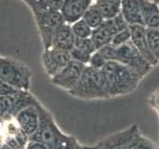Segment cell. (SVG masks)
I'll return each instance as SVG.
<instances>
[{
	"mask_svg": "<svg viewBox=\"0 0 159 149\" xmlns=\"http://www.w3.org/2000/svg\"><path fill=\"white\" fill-rule=\"evenodd\" d=\"M109 98L134 92L143 78L132 69L116 61L107 62L102 68Z\"/></svg>",
	"mask_w": 159,
	"mask_h": 149,
	"instance_id": "1",
	"label": "cell"
},
{
	"mask_svg": "<svg viewBox=\"0 0 159 149\" xmlns=\"http://www.w3.org/2000/svg\"><path fill=\"white\" fill-rule=\"evenodd\" d=\"M68 93L75 97L82 99L109 98L102 70L92 68L89 65L84 67L76 86Z\"/></svg>",
	"mask_w": 159,
	"mask_h": 149,
	"instance_id": "2",
	"label": "cell"
},
{
	"mask_svg": "<svg viewBox=\"0 0 159 149\" xmlns=\"http://www.w3.org/2000/svg\"><path fill=\"white\" fill-rule=\"evenodd\" d=\"M39 126L37 131L29 138V141H37L44 144L48 149H59L69 135L59 128L53 115L42 103L38 104Z\"/></svg>",
	"mask_w": 159,
	"mask_h": 149,
	"instance_id": "3",
	"label": "cell"
},
{
	"mask_svg": "<svg viewBox=\"0 0 159 149\" xmlns=\"http://www.w3.org/2000/svg\"><path fill=\"white\" fill-rule=\"evenodd\" d=\"M0 79L20 91H29L32 71L22 62L0 56Z\"/></svg>",
	"mask_w": 159,
	"mask_h": 149,
	"instance_id": "4",
	"label": "cell"
},
{
	"mask_svg": "<svg viewBox=\"0 0 159 149\" xmlns=\"http://www.w3.org/2000/svg\"><path fill=\"white\" fill-rule=\"evenodd\" d=\"M41 37L44 50L52 48L55 34L66 21L61 11H37L33 12Z\"/></svg>",
	"mask_w": 159,
	"mask_h": 149,
	"instance_id": "5",
	"label": "cell"
},
{
	"mask_svg": "<svg viewBox=\"0 0 159 149\" xmlns=\"http://www.w3.org/2000/svg\"><path fill=\"white\" fill-rule=\"evenodd\" d=\"M39 102L29 91H20L13 96L0 97V124L13 119L22 109L37 106Z\"/></svg>",
	"mask_w": 159,
	"mask_h": 149,
	"instance_id": "6",
	"label": "cell"
},
{
	"mask_svg": "<svg viewBox=\"0 0 159 149\" xmlns=\"http://www.w3.org/2000/svg\"><path fill=\"white\" fill-rule=\"evenodd\" d=\"M116 47V46H114ZM116 62L121 63L132 69L138 74L144 78L151 71L152 66L141 56L131 40L125 44L116 47Z\"/></svg>",
	"mask_w": 159,
	"mask_h": 149,
	"instance_id": "7",
	"label": "cell"
},
{
	"mask_svg": "<svg viewBox=\"0 0 159 149\" xmlns=\"http://www.w3.org/2000/svg\"><path fill=\"white\" fill-rule=\"evenodd\" d=\"M139 132L137 124H132L121 131H118L102 138L92 149H127L134 136Z\"/></svg>",
	"mask_w": 159,
	"mask_h": 149,
	"instance_id": "8",
	"label": "cell"
},
{
	"mask_svg": "<svg viewBox=\"0 0 159 149\" xmlns=\"http://www.w3.org/2000/svg\"><path fill=\"white\" fill-rule=\"evenodd\" d=\"M72 61L69 51H64L56 48L44 50L42 54V64L46 74L50 79L56 76Z\"/></svg>",
	"mask_w": 159,
	"mask_h": 149,
	"instance_id": "9",
	"label": "cell"
},
{
	"mask_svg": "<svg viewBox=\"0 0 159 149\" xmlns=\"http://www.w3.org/2000/svg\"><path fill=\"white\" fill-rule=\"evenodd\" d=\"M84 67H86V65H83L72 60L61 72L51 78V82L55 86L61 88L65 91H71L79 82L84 70Z\"/></svg>",
	"mask_w": 159,
	"mask_h": 149,
	"instance_id": "10",
	"label": "cell"
},
{
	"mask_svg": "<svg viewBox=\"0 0 159 149\" xmlns=\"http://www.w3.org/2000/svg\"><path fill=\"white\" fill-rule=\"evenodd\" d=\"M2 128L5 142L11 149H25L29 142V137L24 133L16 120L5 121L0 124Z\"/></svg>",
	"mask_w": 159,
	"mask_h": 149,
	"instance_id": "11",
	"label": "cell"
},
{
	"mask_svg": "<svg viewBox=\"0 0 159 149\" xmlns=\"http://www.w3.org/2000/svg\"><path fill=\"white\" fill-rule=\"evenodd\" d=\"M131 32V42L137 49L139 54L144 58L146 62H148L152 67L158 65V61L153 56L150 49H149L147 39H146V28L140 24L130 25L129 26Z\"/></svg>",
	"mask_w": 159,
	"mask_h": 149,
	"instance_id": "12",
	"label": "cell"
},
{
	"mask_svg": "<svg viewBox=\"0 0 159 149\" xmlns=\"http://www.w3.org/2000/svg\"><path fill=\"white\" fill-rule=\"evenodd\" d=\"M93 0H64L61 13L66 23L72 25L83 18Z\"/></svg>",
	"mask_w": 159,
	"mask_h": 149,
	"instance_id": "13",
	"label": "cell"
},
{
	"mask_svg": "<svg viewBox=\"0 0 159 149\" xmlns=\"http://www.w3.org/2000/svg\"><path fill=\"white\" fill-rule=\"evenodd\" d=\"M40 103V102H39ZM38 103V104H39ZM37 106H28L19 111L14 119L18 123L20 128L24 131V133L30 138L34 133L37 131L39 126V111Z\"/></svg>",
	"mask_w": 159,
	"mask_h": 149,
	"instance_id": "14",
	"label": "cell"
},
{
	"mask_svg": "<svg viewBox=\"0 0 159 149\" xmlns=\"http://www.w3.org/2000/svg\"><path fill=\"white\" fill-rule=\"evenodd\" d=\"M140 14L145 28H159V6L149 0H139Z\"/></svg>",
	"mask_w": 159,
	"mask_h": 149,
	"instance_id": "15",
	"label": "cell"
},
{
	"mask_svg": "<svg viewBox=\"0 0 159 149\" xmlns=\"http://www.w3.org/2000/svg\"><path fill=\"white\" fill-rule=\"evenodd\" d=\"M75 42H76V37H75V35L72 31V26L70 24L66 23L55 34L52 48H56V49L70 52L75 46Z\"/></svg>",
	"mask_w": 159,
	"mask_h": 149,
	"instance_id": "16",
	"label": "cell"
},
{
	"mask_svg": "<svg viewBox=\"0 0 159 149\" xmlns=\"http://www.w3.org/2000/svg\"><path fill=\"white\" fill-rule=\"evenodd\" d=\"M123 18L125 19L127 24L143 25L140 6H139V0H121V12Z\"/></svg>",
	"mask_w": 159,
	"mask_h": 149,
	"instance_id": "17",
	"label": "cell"
},
{
	"mask_svg": "<svg viewBox=\"0 0 159 149\" xmlns=\"http://www.w3.org/2000/svg\"><path fill=\"white\" fill-rule=\"evenodd\" d=\"M94 5L104 20L112 19L121 12V0H98Z\"/></svg>",
	"mask_w": 159,
	"mask_h": 149,
	"instance_id": "18",
	"label": "cell"
},
{
	"mask_svg": "<svg viewBox=\"0 0 159 149\" xmlns=\"http://www.w3.org/2000/svg\"><path fill=\"white\" fill-rule=\"evenodd\" d=\"M113 36H114V34L112 33L111 30L109 29L107 23L103 21V23L101 26H98L96 29H93L91 39L93 40L94 46H96V49L98 50L102 47L106 46V45L111 44Z\"/></svg>",
	"mask_w": 159,
	"mask_h": 149,
	"instance_id": "19",
	"label": "cell"
},
{
	"mask_svg": "<svg viewBox=\"0 0 159 149\" xmlns=\"http://www.w3.org/2000/svg\"><path fill=\"white\" fill-rule=\"evenodd\" d=\"M64 0H28L26 3L32 12L37 11H60Z\"/></svg>",
	"mask_w": 159,
	"mask_h": 149,
	"instance_id": "20",
	"label": "cell"
},
{
	"mask_svg": "<svg viewBox=\"0 0 159 149\" xmlns=\"http://www.w3.org/2000/svg\"><path fill=\"white\" fill-rule=\"evenodd\" d=\"M92 29H96L103 23L104 19L94 4H92L82 18Z\"/></svg>",
	"mask_w": 159,
	"mask_h": 149,
	"instance_id": "21",
	"label": "cell"
},
{
	"mask_svg": "<svg viewBox=\"0 0 159 149\" xmlns=\"http://www.w3.org/2000/svg\"><path fill=\"white\" fill-rule=\"evenodd\" d=\"M146 39L149 49L159 63V29L146 28Z\"/></svg>",
	"mask_w": 159,
	"mask_h": 149,
	"instance_id": "22",
	"label": "cell"
},
{
	"mask_svg": "<svg viewBox=\"0 0 159 149\" xmlns=\"http://www.w3.org/2000/svg\"><path fill=\"white\" fill-rule=\"evenodd\" d=\"M127 149H159L153 141L147 138L141 134L139 131L135 136H134L133 140L129 144Z\"/></svg>",
	"mask_w": 159,
	"mask_h": 149,
	"instance_id": "23",
	"label": "cell"
},
{
	"mask_svg": "<svg viewBox=\"0 0 159 149\" xmlns=\"http://www.w3.org/2000/svg\"><path fill=\"white\" fill-rule=\"evenodd\" d=\"M71 26H72V31L75 35V37H76V39L91 37L93 29L89 27L83 19L79 20V21H77V22H75L74 24L71 25Z\"/></svg>",
	"mask_w": 159,
	"mask_h": 149,
	"instance_id": "24",
	"label": "cell"
},
{
	"mask_svg": "<svg viewBox=\"0 0 159 149\" xmlns=\"http://www.w3.org/2000/svg\"><path fill=\"white\" fill-rule=\"evenodd\" d=\"M80 50H82V51H84L89 54L93 55L94 52L97 51L96 49V46H94V44L93 42V40L89 38H78L76 39V42H75V46Z\"/></svg>",
	"mask_w": 159,
	"mask_h": 149,
	"instance_id": "25",
	"label": "cell"
},
{
	"mask_svg": "<svg viewBox=\"0 0 159 149\" xmlns=\"http://www.w3.org/2000/svg\"><path fill=\"white\" fill-rule=\"evenodd\" d=\"M70 55H71V58L73 61L79 62L83 65H86V66L89 65V60H91V57H92L91 54L82 51V50H80L76 47H73V49L70 51Z\"/></svg>",
	"mask_w": 159,
	"mask_h": 149,
	"instance_id": "26",
	"label": "cell"
},
{
	"mask_svg": "<svg viewBox=\"0 0 159 149\" xmlns=\"http://www.w3.org/2000/svg\"><path fill=\"white\" fill-rule=\"evenodd\" d=\"M130 39H131V32H130V28L128 27L127 29L122 30V31L114 35L111 44L117 47V46H120V45L125 44L128 41H130Z\"/></svg>",
	"mask_w": 159,
	"mask_h": 149,
	"instance_id": "27",
	"label": "cell"
},
{
	"mask_svg": "<svg viewBox=\"0 0 159 149\" xmlns=\"http://www.w3.org/2000/svg\"><path fill=\"white\" fill-rule=\"evenodd\" d=\"M59 149H92L91 146L82 145L74 136L69 135Z\"/></svg>",
	"mask_w": 159,
	"mask_h": 149,
	"instance_id": "28",
	"label": "cell"
},
{
	"mask_svg": "<svg viewBox=\"0 0 159 149\" xmlns=\"http://www.w3.org/2000/svg\"><path fill=\"white\" fill-rule=\"evenodd\" d=\"M106 63L107 61L102 56V54L97 50V51L92 55L89 66H91L92 68H94V69H98V70H102V68L106 65Z\"/></svg>",
	"mask_w": 159,
	"mask_h": 149,
	"instance_id": "29",
	"label": "cell"
},
{
	"mask_svg": "<svg viewBox=\"0 0 159 149\" xmlns=\"http://www.w3.org/2000/svg\"><path fill=\"white\" fill-rule=\"evenodd\" d=\"M20 92V89L10 86L9 84L5 83L0 79V97H7V96H13Z\"/></svg>",
	"mask_w": 159,
	"mask_h": 149,
	"instance_id": "30",
	"label": "cell"
},
{
	"mask_svg": "<svg viewBox=\"0 0 159 149\" xmlns=\"http://www.w3.org/2000/svg\"><path fill=\"white\" fill-rule=\"evenodd\" d=\"M148 102L150 104V106L159 114V88H156L155 91L151 93V96L149 97Z\"/></svg>",
	"mask_w": 159,
	"mask_h": 149,
	"instance_id": "31",
	"label": "cell"
},
{
	"mask_svg": "<svg viewBox=\"0 0 159 149\" xmlns=\"http://www.w3.org/2000/svg\"><path fill=\"white\" fill-rule=\"evenodd\" d=\"M25 149H48L44 144L37 141H29Z\"/></svg>",
	"mask_w": 159,
	"mask_h": 149,
	"instance_id": "32",
	"label": "cell"
},
{
	"mask_svg": "<svg viewBox=\"0 0 159 149\" xmlns=\"http://www.w3.org/2000/svg\"><path fill=\"white\" fill-rule=\"evenodd\" d=\"M149 1H151V2H153V3H155V4L159 5V0H149Z\"/></svg>",
	"mask_w": 159,
	"mask_h": 149,
	"instance_id": "33",
	"label": "cell"
},
{
	"mask_svg": "<svg viewBox=\"0 0 159 149\" xmlns=\"http://www.w3.org/2000/svg\"><path fill=\"white\" fill-rule=\"evenodd\" d=\"M22 1H24V2H26V1H28V0H22Z\"/></svg>",
	"mask_w": 159,
	"mask_h": 149,
	"instance_id": "34",
	"label": "cell"
},
{
	"mask_svg": "<svg viewBox=\"0 0 159 149\" xmlns=\"http://www.w3.org/2000/svg\"><path fill=\"white\" fill-rule=\"evenodd\" d=\"M158 117H159V114H158ZM158 139H159V138H158Z\"/></svg>",
	"mask_w": 159,
	"mask_h": 149,
	"instance_id": "35",
	"label": "cell"
},
{
	"mask_svg": "<svg viewBox=\"0 0 159 149\" xmlns=\"http://www.w3.org/2000/svg\"><path fill=\"white\" fill-rule=\"evenodd\" d=\"M96 1H98V0H96Z\"/></svg>",
	"mask_w": 159,
	"mask_h": 149,
	"instance_id": "36",
	"label": "cell"
},
{
	"mask_svg": "<svg viewBox=\"0 0 159 149\" xmlns=\"http://www.w3.org/2000/svg\"><path fill=\"white\" fill-rule=\"evenodd\" d=\"M158 29H159V28H158Z\"/></svg>",
	"mask_w": 159,
	"mask_h": 149,
	"instance_id": "37",
	"label": "cell"
}]
</instances>
